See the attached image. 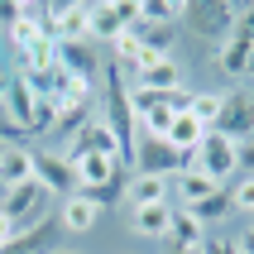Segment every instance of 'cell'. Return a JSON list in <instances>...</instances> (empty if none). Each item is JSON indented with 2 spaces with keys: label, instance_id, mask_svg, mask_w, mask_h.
Segmentation results:
<instances>
[{
  "label": "cell",
  "instance_id": "cell-1",
  "mask_svg": "<svg viewBox=\"0 0 254 254\" xmlns=\"http://www.w3.org/2000/svg\"><path fill=\"white\" fill-rule=\"evenodd\" d=\"M187 34H197L206 43H226L235 34V0H187L178 10Z\"/></svg>",
  "mask_w": 254,
  "mask_h": 254
},
{
  "label": "cell",
  "instance_id": "cell-2",
  "mask_svg": "<svg viewBox=\"0 0 254 254\" xmlns=\"http://www.w3.org/2000/svg\"><path fill=\"white\" fill-rule=\"evenodd\" d=\"M192 158L178 154L168 139H158V134H144L134 129V149H129V173H144V178H178Z\"/></svg>",
  "mask_w": 254,
  "mask_h": 254
},
{
  "label": "cell",
  "instance_id": "cell-3",
  "mask_svg": "<svg viewBox=\"0 0 254 254\" xmlns=\"http://www.w3.org/2000/svg\"><path fill=\"white\" fill-rule=\"evenodd\" d=\"M192 168H201L211 183L226 187V178L240 173V144L226 139V134H216V129H206V139H201L197 154H192Z\"/></svg>",
  "mask_w": 254,
  "mask_h": 254
},
{
  "label": "cell",
  "instance_id": "cell-4",
  "mask_svg": "<svg viewBox=\"0 0 254 254\" xmlns=\"http://www.w3.org/2000/svg\"><path fill=\"white\" fill-rule=\"evenodd\" d=\"M48 201H53V197H48V187H43L39 178H29V183L0 192V211L14 221V230H24V226H34V221L48 216Z\"/></svg>",
  "mask_w": 254,
  "mask_h": 254
},
{
  "label": "cell",
  "instance_id": "cell-5",
  "mask_svg": "<svg viewBox=\"0 0 254 254\" xmlns=\"http://www.w3.org/2000/svg\"><path fill=\"white\" fill-rule=\"evenodd\" d=\"M211 129L226 134V139H235V144L254 139V91H245V86L221 91V120H216Z\"/></svg>",
  "mask_w": 254,
  "mask_h": 254
},
{
  "label": "cell",
  "instance_id": "cell-6",
  "mask_svg": "<svg viewBox=\"0 0 254 254\" xmlns=\"http://www.w3.org/2000/svg\"><path fill=\"white\" fill-rule=\"evenodd\" d=\"M67 154V163H77V158H86V154H106V158H120L125 163V149H120V139H115V129L101 120V115H91L77 134H72V144L63 149Z\"/></svg>",
  "mask_w": 254,
  "mask_h": 254
},
{
  "label": "cell",
  "instance_id": "cell-7",
  "mask_svg": "<svg viewBox=\"0 0 254 254\" xmlns=\"http://www.w3.org/2000/svg\"><path fill=\"white\" fill-rule=\"evenodd\" d=\"M34 178L48 187V197L67 201L72 192H77V168H72L67 154H58V149H34Z\"/></svg>",
  "mask_w": 254,
  "mask_h": 254
},
{
  "label": "cell",
  "instance_id": "cell-8",
  "mask_svg": "<svg viewBox=\"0 0 254 254\" xmlns=\"http://www.w3.org/2000/svg\"><path fill=\"white\" fill-rule=\"evenodd\" d=\"M58 67L67 72V77H77V82L101 86V48L91 39H82V43H58Z\"/></svg>",
  "mask_w": 254,
  "mask_h": 254
},
{
  "label": "cell",
  "instance_id": "cell-9",
  "mask_svg": "<svg viewBox=\"0 0 254 254\" xmlns=\"http://www.w3.org/2000/svg\"><path fill=\"white\" fill-rule=\"evenodd\" d=\"M183 86V63L178 58H154L149 67L134 72V91H154V96H168Z\"/></svg>",
  "mask_w": 254,
  "mask_h": 254
},
{
  "label": "cell",
  "instance_id": "cell-10",
  "mask_svg": "<svg viewBox=\"0 0 254 254\" xmlns=\"http://www.w3.org/2000/svg\"><path fill=\"white\" fill-rule=\"evenodd\" d=\"M72 168H77V192L106 187V183H115L120 173H129L125 163H120V158H106V154H86V158H77Z\"/></svg>",
  "mask_w": 254,
  "mask_h": 254
},
{
  "label": "cell",
  "instance_id": "cell-11",
  "mask_svg": "<svg viewBox=\"0 0 254 254\" xmlns=\"http://www.w3.org/2000/svg\"><path fill=\"white\" fill-rule=\"evenodd\" d=\"M34 101H39V91H34V86L19 77V72H10V86H5V111H0V115L29 134V120H34Z\"/></svg>",
  "mask_w": 254,
  "mask_h": 254
},
{
  "label": "cell",
  "instance_id": "cell-12",
  "mask_svg": "<svg viewBox=\"0 0 254 254\" xmlns=\"http://www.w3.org/2000/svg\"><path fill=\"white\" fill-rule=\"evenodd\" d=\"M216 192H221V183H211V178H206L201 168H192V163L173 178V197H178V206H187V211L201 206L206 197H216Z\"/></svg>",
  "mask_w": 254,
  "mask_h": 254
},
{
  "label": "cell",
  "instance_id": "cell-13",
  "mask_svg": "<svg viewBox=\"0 0 254 254\" xmlns=\"http://www.w3.org/2000/svg\"><path fill=\"white\" fill-rule=\"evenodd\" d=\"M101 206L91 197H82V192H72L63 206H58V226L63 230H72V235H86V230H96V221H101Z\"/></svg>",
  "mask_w": 254,
  "mask_h": 254
},
{
  "label": "cell",
  "instance_id": "cell-14",
  "mask_svg": "<svg viewBox=\"0 0 254 254\" xmlns=\"http://www.w3.org/2000/svg\"><path fill=\"white\" fill-rule=\"evenodd\" d=\"M34 178V149L29 144H0V192Z\"/></svg>",
  "mask_w": 254,
  "mask_h": 254
},
{
  "label": "cell",
  "instance_id": "cell-15",
  "mask_svg": "<svg viewBox=\"0 0 254 254\" xmlns=\"http://www.w3.org/2000/svg\"><path fill=\"white\" fill-rule=\"evenodd\" d=\"M168 221H173V201L163 206H129V230L144 240H168Z\"/></svg>",
  "mask_w": 254,
  "mask_h": 254
},
{
  "label": "cell",
  "instance_id": "cell-16",
  "mask_svg": "<svg viewBox=\"0 0 254 254\" xmlns=\"http://www.w3.org/2000/svg\"><path fill=\"white\" fill-rule=\"evenodd\" d=\"M125 197H129V206H163V201H173V183H168V178H144V173H129Z\"/></svg>",
  "mask_w": 254,
  "mask_h": 254
},
{
  "label": "cell",
  "instance_id": "cell-17",
  "mask_svg": "<svg viewBox=\"0 0 254 254\" xmlns=\"http://www.w3.org/2000/svg\"><path fill=\"white\" fill-rule=\"evenodd\" d=\"M250 48H254V39H245V34H230L226 43H216V67L226 72V77H235V82H245Z\"/></svg>",
  "mask_w": 254,
  "mask_h": 254
},
{
  "label": "cell",
  "instance_id": "cell-18",
  "mask_svg": "<svg viewBox=\"0 0 254 254\" xmlns=\"http://www.w3.org/2000/svg\"><path fill=\"white\" fill-rule=\"evenodd\" d=\"M168 240H173V250H197V245L206 240V226H201V221H197L192 211H187V206H173Z\"/></svg>",
  "mask_w": 254,
  "mask_h": 254
},
{
  "label": "cell",
  "instance_id": "cell-19",
  "mask_svg": "<svg viewBox=\"0 0 254 254\" xmlns=\"http://www.w3.org/2000/svg\"><path fill=\"white\" fill-rule=\"evenodd\" d=\"M120 34H129L120 10H115V5H91V43L101 48V43H115Z\"/></svg>",
  "mask_w": 254,
  "mask_h": 254
},
{
  "label": "cell",
  "instance_id": "cell-20",
  "mask_svg": "<svg viewBox=\"0 0 254 254\" xmlns=\"http://www.w3.org/2000/svg\"><path fill=\"white\" fill-rule=\"evenodd\" d=\"M163 139H168L178 154H187V158H192V154H197V144L206 139V129H201L192 115H173V125H168V134H163Z\"/></svg>",
  "mask_w": 254,
  "mask_h": 254
},
{
  "label": "cell",
  "instance_id": "cell-21",
  "mask_svg": "<svg viewBox=\"0 0 254 254\" xmlns=\"http://www.w3.org/2000/svg\"><path fill=\"white\" fill-rule=\"evenodd\" d=\"M43 39H48V34H43V24H39V14H34V5H24V19H19V24L10 29V43H14V53L24 58L29 48H39Z\"/></svg>",
  "mask_w": 254,
  "mask_h": 254
},
{
  "label": "cell",
  "instance_id": "cell-22",
  "mask_svg": "<svg viewBox=\"0 0 254 254\" xmlns=\"http://www.w3.org/2000/svg\"><path fill=\"white\" fill-rule=\"evenodd\" d=\"M192 120H197L201 129H211L216 120H221V91H192Z\"/></svg>",
  "mask_w": 254,
  "mask_h": 254
},
{
  "label": "cell",
  "instance_id": "cell-23",
  "mask_svg": "<svg viewBox=\"0 0 254 254\" xmlns=\"http://www.w3.org/2000/svg\"><path fill=\"white\" fill-rule=\"evenodd\" d=\"M178 10V0H139V24H173Z\"/></svg>",
  "mask_w": 254,
  "mask_h": 254
},
{
  "label": "cell",
  "instance_id": "cell-24",
  "mask_svg": "<svg viewBox=\"0 0 254 254\" xmlns=\"http://www.w3.org/2000/svg\"><path fill=\"white\" fill-rule=\"evenodd\" d=\"M221 211H230V187H221L216 197H206V201H201V206H192V216H197L201 226H206V221H216V216H221Z\"/></svg>",
  "mask_w": 254,
  "mask_h": 254
},
{
  "label": "cell",
  "instance_id": "cell-25",
  "mask_svg": "<svg viewBox=\"0 0 254 254\" xmlns=\"http://www.w3.org/2000/svg\"><path fill=\"white\" fill-rule=\"evenodd\" d=\"M230 206H235V211H250V216H254V178H240V183L230 187Z\"/></svg>",
  "mask_w": 254,
  "mask_h": 254
},
{
  "label": "cell",
  "instance_id": "cell-26",
  "mask_svg": "<svg viewBox=\"0 0 254 254\" xmlns=\"http://www.w3.org/2000/svg\"><path fill=\"white\" fill-rule=\"evenodd\" d=\"M19 19H24V5H19V0H0V29L10 34Z\"/></svg>",
  "mask_w": 254,
  "mask_h": 254
},
{
  "label": "cell",
  "instance_id": "cell-27",
  "mask_svg": "<svg viewBox=\"0 0 254 254\" xmlns=\"http://www.w3.org/2000/svg\"><path fill=\"white\" fill-rule=\"evenodd\" d=\"M235 34L254 39V0H250V5H235Z\"/></svg>",
  "mask_w": 254,
  "mask_h": 254
},
{
  "label": "cell",
  "instance_id": "cell-28",
  "mask_svg": "<svg viewBox=\"0 0 254 254\" xmlns=\"http://www.w3.org/2000/svg\"><path fill=\"white\" fill-rule=\"evenodd\" d=\"M201 254H240V250H235V240H226V235H206V240H201Z\"/></svg>",
  "mask_w": 254,
  "mask_h": 254
},
{
  "label": "cell",
  "instance_id": "cell-29",
  "mask_svg": "<svg viewBox=\"0 0 254 254\" xmlns=\"http://www.w3.org/2000/svg\"><path fill=\"white\" fill-rule=\"evenodd\" d=\"M115 10H120L125 29H139V0H115Z\"/></svg>",
  "mask_w": 254,
  "mask_h": 254
},
{
  "label": "cell",
  "instance_id": "cell-30",
  "mask_svg": "<svg viewBox=\"0 0 254 254\" xmlns=\"http://www.w3.org/2000/svg\"><path fill=\"white\" fill-rule=\"evenodd\" d=\"M240 173H245V178H254V139L240 144Z\"/></svg>",
  "mask_w": 254,
  "mask_h": 254
},
{
  "label": "cell",
  "instance_id": "cell-31",
  "mask_svg": "<svg viewBox=\"0 0 254 254\" xmlns=\"http://www.w3.org/2000/svg\"><path fill=\"white\" fill-rule=\"evenodd\" d=\"M14 240V221H10V216H5V211H0V250H5V245H10Z\"/></svg>",
  "mask_w": 254,
  "mask_h": 254
},
{
  "label": "cell",
  "instance_id": "cell-32",
  "mask_svg": "<svg viewBox=\"0 0 254 254\" xmlns=\"http://www.w3.org/2000/svg\"><path fill=\"white\" fill-rule=\"evenodd\" d=\"M235 250H240V254H254V226H250V230H245L240 240H235Z\"/></svg>",
  "mask_w": 254,
  "mask_h": 254
},
{
  "label": "cell",
  "instance_id": "cell-33",
  "mask_svg": "<svg viewBox=\"0 0 254 254\" xmlns=\"http://www.w3.org/2000/svg\"><path fill=\"white\" fill-rule=\"evenodd\" d=\"M245 77H254V48H250V67H245Z\"/></svg>",
  "mask_w": 254,
  "mask_h": 254
},
{
  "label": "cell",
  "instance_id": "cell-34",
  "mask_svg": "<svg viewBox=\"0 0 254 254\" xmlns=\"http://www.w3.org/2000/svg\"><path fill=\"white\" fill-rule=\"evenodd\" d=\"M173 254H201V245H197V250H173Z\"/></svg>",
  "mask_w": 254,
  "mask_h": 254
},
{
  "label": "cell",
  "instance_id": "cell-35",
  "mask_svg": "<svg viewBox=\"0 0 254 254\" xmlns=\"http://www.w3.org/2000/svg\"><path fill=\"white\" fill-rule=\"evenodd\" d=\"M53 254H72V250H53Z\"/></svg>",
  "mask_w": 254,
  "mask_h": 254
}]
</instances>
